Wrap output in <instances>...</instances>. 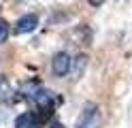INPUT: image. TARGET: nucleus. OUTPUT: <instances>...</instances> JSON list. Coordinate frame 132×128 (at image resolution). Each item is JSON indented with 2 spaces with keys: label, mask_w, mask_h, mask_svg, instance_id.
<instances>
[{
  "label": "nucleus",
  "mask_w": 132,
  "mask_h": 128,
  "mask_svg": "<svg viewBox=\"0 0 132 128\" xmlns=\"http://www.w3.org/2000/svg\"><path fill=\"white\" fill-rule=\"evenodd\" d=\"M100 124V117H98V107L96 105H85L83 107V113L77 119V126L75 128H98Z\"/></svg>",
  "instance_id": "obj_1"
},
{
  "label": "nucleus",
  "mask_w": 132,
  "mask_h": 128,
  "mask_svg": "<svg viewBox=\"0 0 132 128\" xmlns=\"http://www.w3.org/2000/svg\"><path fill=\"white\" fill-rule=\"evenodd\" d=\"M70 64H72L70 56L66 54V51H57V54L53 56V60H51V71L57 77H66L70 73Z\"/></svg>",
  "instance_id": "obj_2"
},
{
  "label": "nucleus",
  "mask_w": 132,
  "mask_h": 128,
  "mask_svg": "<svg viewBox=\"0 0 132 128\" xmlns=\"http://www.w3.org/2000/svg\"><path fill=\"white\" fill-rule=\"evenodd\" d=\"M36 26H38V15L28 13V15H23V17H19V19L15 21V32H17V34L34 32V30H36Z\"/></svg>",
  "instance_id": "obj_3"
},
{
  "label": "nucleus",
  "mask_w": 132,
  "mask_h": 128,
  "mask_svg": "<svg viewBox=\"0 0 132 128\" xmlns=\"http://www.w3.org/2000/svg\"><path fill=\"white\" fill-rule=\"evenodd\" d=\"M43 126V117L38 113H21L15 119V128H40Z\"/></svg>",
  "instance_id": "obj_4"
},
{
  "label": "nucleus",
  "mask_w": 132,
  "mask_h": 128,
  "mask_svg": "<svg viewBox=\"0 0 132 128\" xmlns=\"http://www.w3.org/2000/svg\"><path fill=\"white\" fill-rule=\"evenodd\" d=\"M9 32H11V28H9V21L0 17V43H4L6 39H9Z\"/></svg>",
  "instance_id": "obj_5"
},
{
  "label": "nucleus",
  "mask_w": 132,
  "mask_h": 128,
  "mask_svg": "<svg viewBox=\"0 0 132 128\" xmlns=\"http://www.w3.org/2000/svg\"><path fill=\"white\" fill-rule=\"evenodd\" d=\"M104 2V0H89V4H92V6H100Z\"/></svg>",
  "instance_id": "obj_6"
}]
</instances>
